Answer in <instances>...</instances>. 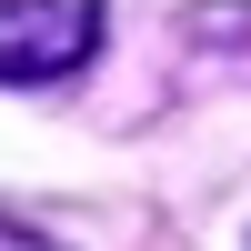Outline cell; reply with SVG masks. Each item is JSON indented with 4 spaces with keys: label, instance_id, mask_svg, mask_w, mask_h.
<instances>
[{
    "label": "cell",
    "instance_id": "obj_1",
    "mask_svg": "<svg viewBox=\"0 0 251 251\" xmlns=\"http://www.w3.org/2000/svg\"><path fill=\"white\" fill-rule=\"evenodd\" d=\"M100 50V0H0V80L40 91Z\"/></svg>",
    "mask_w": 251,
    "mask_h": 251
},
{
    "label": "cell",
    "instance_id": "obj_2",
    "mask_svg": "<svg viewBox=\"0 0 251 251\" xmlns=\"http://www.w3.org/2000/svg\"><path fill=\"white\" fill-rule=\"evenodd\" d=\"M0 251H60V241H40V231H20V221H0Z\"/></svg>",
    "mask_w": 251,
    "mask_h": 251
}]
</instances>
